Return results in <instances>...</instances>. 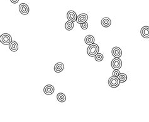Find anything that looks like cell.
<instances>
[{
	"instance_id": "1",
	"label": "cell",
	"mask_w": 149,
	"mask_h": 122,
	"mask_svg": "<svg viewBox=\"0 0 149 122\" xmlns=\"http://www.w3.org/2000/svg\"><path fill=\"white\" fill-rule=\"evenodd\" d=\"M99 46L97 44L93 43L92 45H89L87 50V53L91 57L95 56L99 52Z\"/></svg>"
},
{
	"instance_id": "2",
	"label": "cell",
	"mask_w": 149,
	"mask_h": 122,
	"mask_svg": "<svg viewBox=\"0 0 149 122\" xmlns=\"http://www.w3.org/2000/svg\"><path fill=\"white\" fill-rule=\"evenodd\" d=\"M0 41L1 43L4 45H8L11 42H12V38L10 35L8 33H3L0 37Z\"/></svg>"
},
{
	"instance_id": "3",
	"label": "cell",
	"mask_w": 149,
	"mask_h": 122,
	"mask_svg": "<svg viewBox=\"0 0 149 122\" xmlns=\"http://www.w3.org/2000/svg\"><path fill=\"white\" fill-rule=\"evenodd\" d=\"M119 81L118 77L116 76H111L108 80V85L111 88H116L119 86Z\"/></svg>"
},
{
	"instance_id": "4",
	"label": "cell",
	"mask_w": 149,
	"mask_h": 122,
	"mask_svg": "<svg viewBox=\"0 0 149 122\" xmlns=\"http://www.w3.org/2000/svg\"><path fill=\"white\" fill-rule=\"evenodd\" d=\"M122 66V61L119 58H115L111 61V67L114 70H119Z\"/></svg>"
},
{
	"instance_id": "5",
	"label": "cell",
	"mask_w": 149,
	"mask_h": 122,
	"mask_svg": "<svg viewBox=\"0 0 149 122\" xmlns=\"http://www.w3.org/2000/svg\"><path fill=\"white\" fill-rule=\"evenodd\" d=\"M19 11L23 15H26V14H29L30 9H29V6L26 4L22 3L19 6Z\"/></svg>"
},
{
	"instance_id": "6",
	"label": "cell",
	"mask_w": 149,
	"mask_h": 122,
	"mask_svg": "<svg viewBox=\"0 0 149 122\" xmlns=\"http://www.w3.org/2000/svg\"><path fill=\"white\" fill-rule=\"evenodd\" d=\"M88 20V15L86 13H82V14H79L77 17L76 21L77 23H79V24H81L82 23H84V22L87 21V20Z\"/></svg>"
},
{
	"instance_id": "7",
	"label": "cell",
	"mask_w": 149,
	"mask_h": 122,
	"mask_svg": "<svg viewBox=\"0 0 149 122\" xmlns=\"http://www.w3.org/2000/svg\"><path fill=\"white\" fill-rule=\"evenodd\" d=\"M111 53L115 58H119L122 55V51L119 47L116 46L112 49Z\"/></svg>"
},
{
	"instance_id": "8",
	"label": "cell",
	"mask_w": 149,
	"mask_h": 122,
	"mask_svg": "<svg viewBox=\"0 0 149 122\" xmlns=\"http://www.w3.org/2000/svg\"><path fill=\"white\" fill-rule=\"evenodd\" d=\"M54 90H55V88H54V86L52 85H47L44 88V93L47 95H51L54 93Z\"/></svg>"
},
{
	"instance_id": "9",
	"label": "cell",
	"mask_w": 149,
	"mask_h": 122,
	"mask_svg": "<svg viewBox=\"0 0 149 122\" xmlns=\"http://www.w3.org/2000/svg\"><path fill=\"white\" fill-rule=\"evenodd\" d=\"M77 14L76 12L74 11H69L68 13H67V18L69 20V21L74 22L76 21L77 20Z\"/></svg>"
},
{
	"instance_id": "10",
	"label": "cell",
	"mask_w": 149,
	"mask_h": 122,
	"mask_svg": "<svg viewBox=\"0 0 149 122\" xmlns=\"http://www.w3.org/2000/svg\"><path fill=\"white\" fill-rule=\"evenodd\" d=\"M141 35L145 38H149V26H144L141 29Z\"/></svg>"
},
{
	"instance_id": "11",
	"label": "cell",
	"mask_w": 149,
	"mask_h": 122,
	"mask_svg": "<svg viewBox=\"0 0 149 122\" xmlns=\"http://www.w3.org/2000/svg\"><path fill=\"white\" fill-rule=\"evenodd\" d=\"M64 65L62 63H57V64H55V67H54V71L56 73H60V72H62L64 70Z\"/></svg>"
},
{
	"instance_id": "12",
	"label": "cell",
	"mask_w": 149,
	"mask_h": 122,
	"mask_svg": "<svg viewBox=\"0 0 149 122\" xmlns=\"http://www.w3.org/2000/svg\"><path fill=\"white\" fill-rule=\"evenodd\" d=\"M111 24V21L109 18H104L102 19L101 20V25L104 28H108L109 27Z\"/></svg>"
},
{
	"instance_id": "13",
	"label": "cell",
	"mask_w": 149,
	"mask_h": 122,
	"mask_svg": "<svg viewBox=\"0 0 149 122\" xmlns=\"http://www.w3.org/2000/svg\"><path fill=\"white\" fill-rule=\"evenodd\" d=\"M94 41H95V39H94V36H92V35H88L86 36L84 38V42L86 43V44L88 45H91L92 44H93L94 43Z\"/></svg>"
},
{
	"instance_id": "14",
	"label": "cell",
	"mask_w": 149,
	"mask_h": 122,
	"mask_svg": "<svg viewBox=\"0 0 149 122\" xmlns=\"http://www.w3.org/2000/svg\"><path fill=\"white\" fill-rule=\"evenodd\" d=\"M9 48H10V50L11 51L15 52V51H17L18 50V43L16 42L12 41L9 44Z\"/></svg>"
},
{
	"instance_id": "15",
	"label": "cell",
	"mask_w": 149,
	"mask_h": 122,
	"mask_svg": "<svg viewBox=\"0 0 149 122\" xmlns=\"http://www.w3.org/2000/svg\"><path fill=\"white\" fill-rule=\"evenodd\" d=\"M57 100L59 101V102H65L66 100V95H65L64 93H59L57 95Z\"/></svg>"
},
{
	"instance_id": "16",
	"label": "cell",
	"mask_w": 149,
	"mask_h": 122,
	"mask_svg": "<svg viewBox=\"0 0 149 122\" xmlns=\"http://www.w3.org/2000/svg\"><path fill=\"white\" fill-rule=\"evenodd\" d=\"M118 79L120 83H124L127 80V76L125 73H120L119 75L118 76Z\"/></svg>"
},
{
	"instance_id": "17",
	"label": "cell",
	"mask_w": 149,
	"mask_h": 122,
	"mask_svg": "<svg viewBox=\"0 0 149 122\" xmlns=\"http://www.w3.org/2000/svg\"><path fill=\"white\" fill-rule=\"evenodd\" d=\"M65 28H66V29L68 31H70V30H72L74 28V23L73 21H68L67 22V23H66V25H65Z\"/></svg>"
},
{
	"instance_id": "18",
	"label": "cell",
	"mask_w": 149,
	"mask_h": 122,
	"mask_svg": "<svg viewBox=\"0 0 149 122\" xmlns=\"http://www.w3.org/2000/svg\"><path fill=\"white\" fill-rule=\"evenodd\" d=\"M94 59L96 61H101L104 59V56L102 53H98L94 56Z\"/></svg>"
},
{
	"instance_id": "19",
	"label": "cell",
	"mask_w": 149,
	"mask_h": 122,
	"mask_svg": "<svg viewBox=\"0 0 149 122\" xmlns=\"http://www.w3.org/2000/svg\"><path fill=\"white\" fill-rule=\"evenodd\" d=\"M81 27L82 30H87L88 28V24L86 21L81 24Z\"/></svg>"
},
{
	"instance_id": "20",
	"label": "cell",
	"mask_w": 149,
	"mask_h": 122,
	"mask_svg": "<svg viewBox=\"0 0 149 122\" xmlns=\"http://www.w3.org/2000/svg\"><path fill=\"white\" fill-rule=\"evenodd\" d=\"M120 74V72L118 70H115L113 72V76H116V77H118V76Z\"/></svg>"
},
{
	"instance_id": "21",
	"label": "cell",
	"mask_w": 149,
	"mask_h": 122,
	"mask_svg": "<svg viewBox=\"0 0 149 122\" xmlns=\"http://www.w3.org/2000/svg\"><path fill=\"white\" fill-rule=\"evenodd\" d=\"M10 1H11V3L13 4H16V3H17L19 1V0H10Z\"/></svg>"
}]
</instances>
